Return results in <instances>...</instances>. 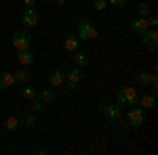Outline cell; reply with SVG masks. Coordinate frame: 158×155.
<instances>
[{"mask_svg":"<svg viewBox=\"0 0 158 155\" xmlns=\"http://www.w3.org/2000/svg\"><path fill=\"white\" fill-rule=\"evenodd\" d=\"M42 2H51V0H42Z\"/></svg>","mask_w":158,"mask_h":155,"instance_id":"f1b7e54d","label":"cell"},{"mask_svg":"<svg viewBox=\"0 0 158 155\" xmlns=\"http://www.w3.org/2000/svg\"><path fill=\"white\" fill-rule=\"evenodd\" d=\"M127 124L133 126V128H139L146 124V109L143 107H137V105H131L129 113H127Z\"/></svg>","mask_w":158,"mask_h":155,"instance_id":"7a4b0ae2","label":"cell"},{"mask_svg":"<svg viewBox=\"0 0 158 155\" xmlns=\"http://www.w3.org/2000/svg\"><path fill=\"white\" fill-rule=\"evenodd\" d=\"M23 122L27 124V126H32V124H34V115H32V113H25V115H23Z\"/></svg>","mask_w":158,"mask_h":155,"instance_id":"d4e9b609","label":"cell"},{"mask_svg":"<svg viewBox=\"0 0 158 155\" xmlns=\"http://www.w3.org/2000/svg\"><path fill=\"white\" fill-rule=\"evenodd\" d=\"M137 13H139V17H148V15H152V6H150L148 2H141V4L137 6Z\"/></svg>","mask_w":158,"mask_h":155,"instance_id":"ffe728a7","label":"cell"},{"mask_svg":"<svg viewBox=\"0 0 158 155\" xmlns=\"http://www.w3.org/2000/svg\"><path fill=\"white\" fill-rule=\"evenodd\" d=\"M146 19H148V25H150V27H156L158 25V17L156 15H148Z\"/></svg>","mask_w":158,"mask_h":155,"instance_id":"603a6c76","label":"cell"},{"mask_svg":"<svg viewBox=\"0 0 158 155\" xmlns=\"http://www.w3.org/2000/svg\"><path fill=\"white\" fill-rule=\"evenodd\" d=\"M13 76H15V82H25V80L30 78V73L25 72L23 67H21V69H15V72H13Z\"/></svg>","mask_w":158,"mask_h":155,"instance_id":"d6986e66","label":"cell"},{"mask_svg":"<svg viewBox=\"0 0 158 155\" xmlns=\"http://www.w3.org/2000/svg\"><path fill=\"white\" fill-rule=\"evenodd\" d=\"M40 99H42V103H51V101H55V92L53 90H42Z\"/></svg>","mask_w":158,"mask_h":155,"instance_id":"44dd1931","label":"cell"},{"mask_svg":"<svg viewBox=\"0 0 158 155\" xmlns=\"http://www.w3.org/2000/svg\"><path fill=\"white\" fill-rule=\"evenodd\" d=\"M38 21H40V15H38V11L34 9V6L23 11V15H21V23H23V27H36Z\"/></svg>","mask_w":158,"mask_h":155,"instance_id":"52a82bcc","label":"cell"},{"mask_svg":"<svg viewBox=\"0 0 158 155\" xmlns=\"http://www.w3.org/2000/svg\"><path fill=\"white\" fill-rule=\"evenodd\" d=\"M82 80H85V72H82V67H72V69L65 72V82H68V86H70L72 90L82 82Z\"/></svg>","mask_w":158,"mask_h":155,"instance_id":"5b68a950","label":"cell"},{"mask_svg":"<svg viewBox=\"0 0 158 155\" xmlns=\"http://www.w3.org/2000/svg\"><path fill=\"white\" fill-rule=\"evenodd\" d=\"M137 99H139V92L135 90L133 86H124V88H118V90H116V105H118V107L137 105Z\"/></svg>","mask_w":158,"mask_h":155,"instance_id":"6da1fadb","label":"cell"},{"mask_svg":"<svg viewBox=\"0 0 158 155\" xmlns=\"http://www.w3.org/2000/svg\"><path fill=\"white\" fill-rule=\"evenodd\" d=\"M4 128H6V130H17V128H19V118H17V115H9V118H6V122H4Z\"/></svg>","mask_w":158,"mask_h":155,"instance_id":"ac0fdd59","label":"cell"},{"mask_svg":"<svg viewBox=\"0 0 158 155\" xmlns=\"http://www.w3.org/2000/svg\"><path fill=\"white\" fill-rule=\"evenodd\" d=\"M17 59L21 65H32L34 63V52L27 48V50H19V55H17Z\"/></svg>","mask_w":158,"mask_h":155,"instance_id":"4fadbf2b","label":"cell"},{"mask_svg":"<svg viewBox=\"0 0 158 155\" xmlns=\"http://www.w3.org/2000/svg\"><path fill=\"white\" fill-rule=\"evenodd\" d=\"M137 103H139L143 109H154V105H156V96L154 95H143V96L137 99Z\"/></svg>","mask_w":158,"mask_h":155,"instance_id":"8fae6325","label":"cell"},{"mask_svg":"<svg viewBox=\"0 0 158 155\" xmlns=\"http://www.w3.org/2000/svg\"><path fill=\"white\" fill-rule=\"evenodd\" d=\"M141 42H143V46H146L148 50H156L158 48V32L154 27H152V29L148 27L146 32L141 34Z\"/></svg>","mask_w":158,"mask_h":155,"instance_id":"8992f818","label":"cell"},{"mask_svg":"<svg viewBox=\"0 0 158 155\" xmlns=\"http://www.w3.org/2000/svg\"><path fill=\"white\" fill-rule=\"evenodd\" d=\"M101 111H103V115L108 119H112V122H120L122 119V111L118 105H106V107H101Z\"/></svg>","mask_w":158,"mask_h":155,"instance_id":"ba28073f","label":"cell"},{"mask_svg":"<svg viewBox=\"0 0 158 155\" xmlns=\"http://www.w3.org/2000/svg\"><path fill=\"white\" fill-rule=\"evenodd\" d=\"M34 2H36V0H23L25 9H32V6H34Z\"/></svg>","mask_w":158,"mask_h":155,"instance_id":"4316f807","label":"cell"},{"mask_svg":"<svg viewBox=\"0 0 158 155\" xmlns=\"http://www.w3.org/2000/svg\"><path fill=\"white\" fill-rule=\"evenodd\" d=\"M19 95L23 96L25 101H34V99L38 96V92H36V88H34V86H23V88L19 90Z\"/></svg>","mask_w":158,"mask_h":155,"instance_id":"2e32d148","label":"cell"},{"mask_svg":"<svg viewBox=\"0 0 158 155\" xmlns=\"http://www.w3.org/2000/svg\"><path fill=\"white\" fill-rule=\"evenodd\" d=\"M97 38V29L91 25L89 19H80L78 21V40H95Z\"/></svg>","mask_w":158,"mask_h":155,"instance_id":"277c9868","label":"cell"},{"mask_svg":"<svg viewBox=\"0 0 158 155\" xmlns=\"http://www.w3.org/2000/svg\"><path fill=\"white\" fill-rule=\"evenodd\" d=\"M65 84V73L59 72V69H55V72L51 73V86H55V88H59Z\"/></svg>","mask_w":158,"mask_h":155,"instance_id":"7c38bea8","label":"cell"},{"mask_svg":"<svg viewBox=\"0 0 158 155\" xmlns=\"http://www.w3.org/2000/svg\"><path fill=\"white\" fill-rule=\"evenodd\" d=\"M74 63H76V67H85V65H89V55H86V52L74 50Z\"/></svg>","mask_w":158,"mask_h":155,"instance_id":"e0dca14e","label":"cell"},{"mask_svg":"<svg viewBox=\"0 0 158 155\" xmlns=\"http://www.w3.org/2000/svg\"><path fill=\"white\" fill-rule=\"evenodd\" d=\"M30 44H32V36H30V32H17L15 36H13L11 40V46L19 52V50H27L30 48Z\"/></svg>","mask_w":158,"mask_h":155,"instance_id":"3957f363","label":"cell"},{"mask_svg":"<svg viewBox=\"0 0 158 155\" xmlns=\"http://www.w3.org/2000/svg\"><path fill=\"white\" fill-rule=\"evenodd\" d=\"M78 44H80L78 36H68L65 40H63V46H65V50H70V52L78 50Z\"/></svg>","mask_w":158,"mask_h":155,"instance_id":"9a60e30c","label":"cell"},{"mask_svg":"<svg viewBox=\"0 0 158 155\" xmlns=\"http://www.w3.org/2000/svg\"><path fill=\"white\" fill-rule=\"evenodd\" d=\"M42 109V103H32V111H40Z\"/></svg>","mask_w":158,"mask_h":155,"instance_id":"484cf974","label":"cell"},{"mask_svg":"<svg viewBox=\"0 0 158 155\" xmlns=\"http://www.w3.org/2000/svg\"><path fill=\"white\" fill-rule=\"evenodd\" d=\"M137 82L141 84V86H152V88H156V73H150V72H141L137 73Z\"/></svg>","mask_w":158,"mask_h":155,"instance_id":"9c48e42d","label":"cell"},{"mask_svg":"<svg viewBox=\"0 0 158 155\" xmlns=\"http://www.w3.org/2000/svg\"><path fill=\"white\" fill-rule=\"evenodd\" d=\"M55 2H57L59 6H63V4H65V0H55Z\"/></svg>","mask_w":158,"mask_h":155,"instance_id":"83f0119b","label":"cell"},{"mask_svg":"<svg viewBox=\"0 0 158 155\" xmlns=\"http://www.w3.org/2000/svg\"><path fill=\"white\" fill-rule=\"evenodd\" d=\"M95 11H106L108 9V0H95Z\"/></svg>","mask_w":158,"mask_h":155,"instance_id":"7402d4cb","label":"cell"},{"mask_svg":"<svg viewBox=\"0 0 158 155\" xmlns=\"http://www.w3.org/2000/svg\"><path fill=\"white\" fill-rule=\"evenodd\" d=\"M13 84H15V76H13V72L0 73V90H2V88H11Z\"/></svg>","mask_w":158,"mask_h":155,"instance_id":"5bb4252c","label":"cell"},{"mask_svg":"<svg viewBox=\"0 0 158 155\" xmlns=\"http://www.w3.org/2000/svg\"><path fill=\"white\" fill-rule=\"evenodd\" d=\"M148 27H150V25H148V19H146V17H137V19H133V21H131V29H133L137 36H141Z\"/></svg>","mask_w":158,"mask_h":155,"instance_id":"30bf717a","label":"cell"},{"mask_svg":"<svg viewBox=\"0 0 158 155\" xmlns=\"http://www.w3.org/2000/svg\"><path fill=\"white\" fill-rule=\"evenodd\" d=\"M127 2H129V0H108L110 6H116V9H118V6H124Z\"/></svg>","mask_w":158,"mask_h":155,"instance_id":"cb8c5ba5","label":"cell"}]
</instances>
